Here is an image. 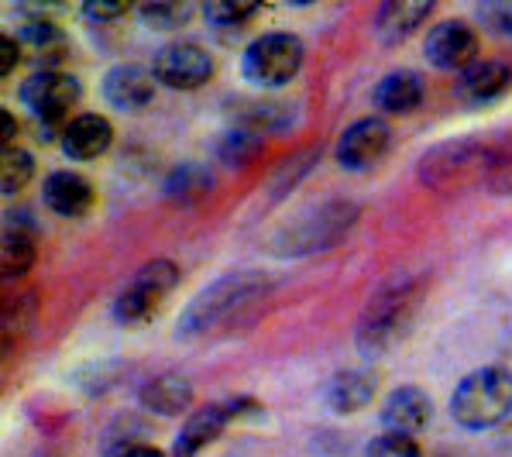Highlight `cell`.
I'll use <instances>...</instances> for the list:
<instances>
[{
  "label": "cell",
  "mask_w": 512,
  "mask_h": 457,
  "mask_svg": "<svg viewBox=\"0 0 512 457\" xmlns=\"http://www.w3.org/2000/svg\"><path fill=\"white\" fill-rule=\"evenodd\" d=\"M269 296H272V282L265 279L262 272L224 275V279L210 282V286L186 306V313L179 317V337L193 341V337L238 330L248 320L258 317V310L269 303Z\"/></svg>",
  "instance_id": "1"
},
{
  "label": "cell",
  "mask_w": 512,
  "mask_h": 457,
  "mask_svg": "<svg viewBox=\"0 0 512 457\" xmlns=\"http://www.w3.org/2000/svg\"><path fill=\"white\" fill-rule=\"evenodd\" d=\"M420 282L416 279H399L382 286L372 296V303L361 310L358 320V334H354V344L365 358H375V354L396 348L399 341L409 334L416 313H420Z\"/></svg>",
  "instance_id": "2"
},
{
  "label": "cell",
  "mask_w": 512,
  "mask_h": 457,
  "mask_svg": "<svg viewBox=\"0 0 512 457\" xmlns=\"http://www.w3.org/2000/svg\"><path fill=\"white\" fill-rule=\"evenodd\" d=\"M512 413V372L502 365L475 368L454 385L451 416L464 430H492Z\"/></svg>",
  "instance_id": "3"
},
{
  "label": "cell",
  "mask_w": 512,
  "mask_h": 457,
  "mask_svg": "<svg viewBox=\"0 0 512 457\" xmlns=\"http://www.w3.org/2000/svg\"><path fill=\"white\" fill-rule=\"evenodd\" d=\"M80 80L73 73H62V69H42V73H31L25 83H21L18 97L21 104L28 107L31 121H35V131L42 135V141L62 138V128H66L69 110L80 104Z\"/></svg>",
  "instance_id": "4"
},
{
  "label": "cell",
  "mask_w": 512,
  "mask_h": 457,
  "mask_svg": "<svg viewBox=\"0 0 512 457\" xmlns=\"http://www.w3.org/2000/svg\"><path fill=\"white\" fill-rule=\"evenodd\" d=\"M488 169V141L482 138H451L444 145H433L420 162H416V176L423 186L437 189V193H451L475 179L485 183Z\"/></svg>",
  "instance_id": "5"
},
{
  "label": "cell",
  "mask_w": 512,
  "mask_h": 457,
  "mask_svg": "<svg viewBox=\"0 0 512 457\" xmlns=\"http://www.w3.org/2000/svg\"><path fill=\"white\" fill-rule=\"evenodd\" d=\"M179 286V265L169 258H152L141 269L131 272V279L114 296V320L124 327L148 323L165 306V299Z\"/></svg>",
  "instance_id": "6"
},
{
  "label": "cell",
  "mask_w": 512,
  "mask_h": 457,
  "mask_svg": "<svg viewBox=\"0 0 512 457\" xmlns=\"http://www.w3.org/2000/svg\"><path fill=\"white\" fill-rule=\"evenodd\" d=\"M306 45L293 31H265L244 49L241 73L248 83L262 86V90H282L293 83L303 69Z\"/></svg>",
  "instance_id": "7"
},
{
  "label": "cell",
  "mask_w": 512,
  "mask_h": 457,
  "mask_svg": "<svg viewBox=\"0 0 512 457\" xmlns=\"http://www.w3.org/2000/svg\"><path fill=\"white\" fill-rule=\"evenodd\" d=\"M214 55H210L203 45L196 42H169L155 52L152 59V73L155 80L169 90L189 93V90H200L214 80Z\"/></svg>",
  "instance_id": "8"
},
{
  "label": "cell",
  "mask_w": 512,
  "mask_h": 457,
  "mask_svg": "<svg viewBox=\"0 0 512 457\" xmlns=\"http://www.w3.org/2000/svg\"><path fill=\"white\" fill-rule=\"evenodd\" d=\"M392 128L385 117H358L354 124L341 131L334 145V159L348 172H368L389 155Z\"/></svg>",
  "instance_id": "9"
},
{
  "label": "cell",
  "mask_w": 512,
  "mask_h": 457,
  "mask_svg": "<svg viewBox=\"0 0 512 457\" xmlns=\"http://www.w3.org/2000/svg\"><path fill=\"white\" fill-rule=\"evenodd\" d=\"M423 55L433 69H454V73H464L468 66L478 62V31L471 21L464 18H447L437 21L427 38H423Z\"/></svg>",
  "instance_id": "10"
},
{
  "label": "cell",
  "mask_w": 512,
  "mask_h": 457,
  "mask_svg": "<svg viewBox=\"0 0 512 457\" xmlns=\"http://www.w3.org/2000/svg\"><path fill=\"white\" fill-rule=\"evenodd\" d=\"M238 403L227 399V403H207L186 416V423L176 433V444H172V457H196L207 451L210 444L238 420Z\"/></svg>",
  "instance_id": "11"
},
{
  "label": "cell",
  "mask_w": 512,
  "mask_h": 457,
  "mask_svg": "<svg viewBox=\"0 0 512 457\" xmlns=\"http://www.w3.org/2000/svg\"><path fill=\"white\" fill-rule=\"evenodd\" d=\"M354 220V207H348V203H330V207H320L313 210L310 220H296L293 227L286 231V241L293 255H303V251H324L330 248L334 241H341L344 227H351Z\"/></svg>",
  "instance_id": "12"
},
{
  "label": "cell",
  "mask_w": 512,
  "mask_h": 457,
  "mask_svg": "<svg viewBox=\"0 0 512 457\" xmlns=\"http://www.w3.org/2000/svg\"><path fill=\"white\" fill-rule=\"evenodd\" d=\"M42 203L55 217L80 220L90 214L93 203H97V189H93V183L83 176V172L59 169L42 183Z\"/></svg>",
  "instance_id": "13"
},
{
  "label": "cell",
  "mask_w": 512,
  "mask_h": 457,
  "mask_svg": "<svg viewBox=\"0 0 512 457\" xmlns=\"http://www.w3.org/2000/svg\"><path fill=\"white\" fill-rule=\"evenodd\" d=\"M155 90H159L155 73L145 66H135V62H121L104 76V100L114 110H128V114L152 104Z\"/></svg>",
  "instance_id": "14"
},
{
  "label": "cell",
  "mask_w": 512,
  "mask_h": 457,
  "mask_svg": "<svg viewBox=\"0 0 512 457\" xmlns=\"http://www.w3.org/2000/svg\"><path fill=\"white\" fill-rule=\"evenodd\" d=\"M59 145L73 162H93L107 155L110 145H114V124L104 114H76L62 128Z\"/></svg>",
  "instance_id": "15"
},
{
  "label": "cell",
  "mask_w": 512,
  "mask_h": 457,
  "mask_svg": "<svg viewBox=\"0 0 512 457\" xmlns=\"http://www.w3.org/2000/svg\"><path fill=\"white\" fill-rule=\"evenodd\" d=\"M433 0H385L375 11V35L382 45H403L433 18Z\"/></svg>",
  "instance_id": "16"
},
{
  "label": "cell",
  "mask_w": 512,
  "mask_h": 457,
  "mask_svg": "<svg viewBox=\"0 0 512 457\" xmlns=\"http://www.w3.org/2000/svg\"><path fill=\"white\" fill-rule=\"evenodd\" d=\"M430 416H433V403L427 392L420 385H399L382 403L378 420H382V427L389 433H409V437H416L430 423Z\"/></svg>",
  "instance_id": "17"
},
{
  "label": "cell",
  "mask_w": 512,
  "mask_h": 457,
  "mask_svg": "<svg viewBox=\"0 0 512 457\" xmlns=\"http://www.w3.org/2000/svg\"><path fill=\"white\" fill-rule=\"evenodd\" d=\"M512 86V69L499 59H478L475 66H468L464 73H458V97L468 107H485L495 104L499 97H506Z\"/></svg>",
  "instance_id": "18"
},
{
  "label": "cell",
  "mask_w": 512,
  "mask_h": 457,
  "mask_svg": "<svg viewBox=\"0 0 512 457\" xmlns=\"http://www.w3.org/2000/svg\"><path fill=\"white\" fill-rule=\"evenodd\" d=\"M38 255V231L28 220V214L14 210L4 217V238H0V269L7 279H18L35 265Z\"/></svg>",
  "instance_id": "19"
},
{
  "label": "cell",
  "mask_w": 512,
  "mask_h": 457,
  "mask_svg": "<svg viewBox=\"0 0 512 457\" xmlns=\"http://www.w3.org/2000/svg\"><path fill=\"white\" fill-rule=\"evenodd\" d=\"M375 392H378V372L368 365H358V368H344V372H337L330 378L324 399L334 413L351 416L372 403Z\"/></svg>",
  "instance_id": "20"
},
{
  "label": "cell",
  "mask_w": 512,
  "mask_h": 457,
  "mask_svg": "<svg viewBox=\"0 0 512 457\" xmlns=\"http://www.w3.org/2000/svg\"><path fill=\"white\" fill-rule=\"evenodd\" d=\"M423 97H427V86H423L420 73H413V69H392V73H385L382 80H378L372 100L382 114L403 117V114H413V110L423 104Z\"/></svg>",
  "instance_id": "21"
},
{
  "label": "cell",
  "mask_w": 512,
  "mask_h": 457,
  "mask_svg": "<svg viewBox=\"0 0 512 457\" xmlns=\"http://www.w3.org/2000/svg\"><path fill=\"white\" fill-rule=\"evenodd\" d=\"M138 399H141V406L155 416L186 413V409L193 406V382H189L183 372H162L141 385Z\"/></svg>",
  "instance_id": "22"
},
{
  "label": "cell",
  "mask_w": 512,
  "mask_h": 457,
  "mask_svg": "<svg viewBox=\"0 0 512 457\" xmlns=\"http://www.w3.org/2000/svg\"><path fill=\"white\" fill-rule=\"evenodd\" d=\"M18 42L28 45V49H35V59H38V73L42 69H62V49H66V35H62V28L55 25L52 18H28L21 21L18 28Z\"/></svg>",
  "instance_id": "23"
},
{
  "label": "cell",
  "mask_w": 512,
  "mask_h": 457,
  "mask_svg": "<svg viewBox=\"0 0 512 457\" xmlns=\"http://www.w3.org/2000/svg\"><path fill=\"white\" fill-rule=\"evenodd\" d=\"M241 110H234V128L255 131V135H269V131L289 128V107L275 104V100H238Z\"/></svg>",
  "instance_id": "24"
},
{
  "label": "cell",
  "mask_w": 512,
  "mask_h": 457,
  "mask_svg": "<svg viewBox=\"0 0 512 457\" xmlns=\"http://www.w3.org/2000/svg\"><path fill=\"white\" fill-rule=\"evenodd\" d=\"M262 7L251 4V0H210L200 7V18L207 21L214 31H227V35H238L258 18Z\"/></svg>",
  "instance_id": "25"
},
{
  "label": "cell",
  "mask_w": 512,
  "mask_h": 457,
  "mask_svg": "<svg viewBox=\"0 0 512 457\" xmlns=\"http://www.w3.org/2000/svg\"><path fill=\"white\" fill-rule=\"evenodd\" d=\"M141 21L155 31H176L186 28L189 21L200 14V4H189V0H155V4L138 7Z\"/></svg>",
  "instance_id": "26"
},
{
  "label": "cell",
  "mask_w": 512,
  "mask_h": 457,
  "mask_svg": "<svg viewBox=\"0 0 512 457\" xmlns=\"http://www.w3.org/2000/svg\"><path fill=\"white\" fill-rule=\"evenodd\" d=\"M207 189H210V172L193 162L176 165L172 176L165 179V196H169L172 203H193V200H200Z\"/></svg>",
  "instance_id": "27"
},
{
  "label": "cell",
  "mask_w": 512,
  "mask_h": 457,
  "mask_svg": "<svg viewBox=\"0 0 512 457\" xmlns=\"http://www.w3.org/2000/svg\"><path fill=\"white\" fill-rule=\"evenodd\" d=\"M31 176H35V159L25 148H4V155H0V193L18 196L31 183Z\"/></svg>",
  "instance_id": "28"
},
{
  "label": "cell",
  "mask_w": 512,
  "mask_h": 457,
  "mask_svg": "<svg viewBox=\"0 0 512 457\" xmlns=\"http://www.w3.org/2000/svg\"><path fill=\"white\" fill-rule=\"evenodd\" d=\"M262 145H265L262 135H255V131H244V128H234V131H227V135H220L217 159L224 165L241 169V165H248L258 152H262Z\"/></svg>",
  "instance_id": "29"
},
{
  "label": "cell",
  "mask_w": 512,
  "mask_h": 457,
  "mask_svg": "<svg viewBox=\"0 0 512 457\" xmlns=\"http://www.w3.org/2000/svg\"><path fill=\"white\" fill-rule=\"evenodd\" d=\"M485 183L499 196H512V135L488 141V169Z\"/></svg>",
  "instance_id": "30"
},
{
  "label": "cell",
  "mask_w": 512,
  "mask_h": 457,
  "mask_svg": "<svg viewBox=\"0 0 512 457\" xmlns=\"http://www.w3.org/2000/svg\"><path fill=\"white\" fill-rule=\"evenodd\" d=\"M365 457H423V447L409 433H378L372 444L365 447Z\"/></svg>",
  "instance_id": "31"
},
{
  "label": "cell",
  "mask_w": 512,
  "mask_h": 457,
  "mask_svg": "<svg viewBox=\"0 0 512 457\" xmlns=\"http://www.w3.org/2000/svg\"><path fill=\"white\" fill-rule=\"evenodd\" d=\"M478 21L492 35H512V4L506 0H492V4H478Z\"/></svg>",
  "instance_id": "32"
},
{
  "label": "cell",
  "mask_w": 512,
  "mask_h": 457,
  "mask_svg": "<svg viewBox=\"0 0 512 457\" xmlns=\"http://www.w3.org/2000/svg\"><path fill=\"white\" fill-rule=\"evenodd\" d=\"M18 62H21V42H18V35H0V76H11L14 69H18Z\"/></svg>",
  "instance_id": "33"
},
{
  "label": "cell",
  "mask_w": 512,
  "mask_h": 457,
  "mask_svg": "<svg viewBox=\"0 0 512 457\" xmlns=\"http://www.w3.org/2000/svg\"><path fill=\"white\" fill-rule=\"evenodd\" d=\"M128 11H131L128 4H83V18L90 21H117Z\"/></svg>",
  "instance_id": "34"
},
{
  "label": "cell",
  "mask_w": 512,
  "mask_h": 457,
  "mask_svg": "<svg viewBox=\"0 0 512 457\" xmlns=\"http://www.w3.org/2000/svg\"><path fill=\"white\" fill-rule=\"evenodd\" d=\"M0 135H4V148H14V141H18V121H14L11 110H0Z\"/></svg>",
  "instance_id": "35"
}]
</instances>
